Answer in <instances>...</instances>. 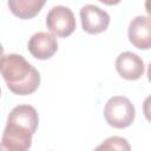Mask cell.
I'll return each instance as SVG.
<instances>
[{
    "label": "cell",
    "instance_id": "277c9868",
    "mask_svg": "<svg viewBox=\"0 0 151 151\" xmlns=\"http://www.w3.org/2000/svg\"><path fill=\"white\" fill-rule=\"evenodd\" d=\"M76 18L73 12L66 6H54L46 15V26L52 34L59 38L71 35L76 29Z\"/></svg>",
    "mask_w": 151,
    "mask_h": 151
},
{
    "label": "cell",
    "instance_id": "6da1fadb",
    "mask_svg": "<svg viewBox=\"0 0 151 151\" xmlns=\"http://www.w3.org/2000/svg\"><path fill=\"white\" fill-rule=\"evenodd\" d=\"M39 124L37 110L31 105H18L8 114L2 133L1 147L7 151H26Z\"/></svg>",
    "mask_w": 151,
    "mask_h": 151
},
{
    "label": "cell",
    "instance_id": "3957f363",
    "mask_svg": "<svg viewBox=\"0 0 151 151\" xmlns=\"http://www.w3.org/2000/svg\"><path fill=\"white\" fill-rule=\"evenodd\" d=\"M106 123L114 129H125L130 126L136 117V110L129 98L123 96L111 97L104 107Z\"/></svg>",
    "mask_w": 151,
    "mask_h": 151
},
{
    "label": "cell",
    "instance_id": "4fadbf2b",
    "mask_svg": "<svg viewBox=\"0 0 151 151\" xmlns=\"http://www.w3.org/2000/svg\"><path fill=\"white\" fill-rule=\"evenodd\" d=\"M145 11L151 17V0H145Z\"/></svg>",
    "mask_w": 151,
    "mask_h": 151
},
{
    "label": "cell",
    "instance_id": "7a4b0ae2",
    "mask_svg": "<svg viewBox=\"0 0 151 151\" xmlns=\"http://www.w3.org/2000/svg\"><path fill=\"white\" fill-rule=\"evenodd\" d=\"M0 71L8 90L14 94H31L40 85L39 72L20 54H2Z\"/></svg>",
    "mask_w": 151,
    "mask_h": 151
},
{
    "label": "cell",
    "instance_id": "7c38bea8",
    "mask_svg": "<svg viewBox=\"0 0 151 151\" xmlns=\"http://www.w3.org/2000/svg\"><path fill=\"white\" fill-rule=\"evenodd\" d=\"M98 1H100V2H103L105 5H107V6H113V5L119 4L122 0H98Z\"/></svg>",
    "mask_w": 151,
    "mask_h": 151
},
{
    "label": "cell",
    "instance_id": "9c48e42d",
    "mask_svg": "<svg viewBox=\"0 0 151 151\" xmlns=\"http://www.w3.org/2000/svg\"><path fill=\"white\" fill-rule=\"evenodd\" d=\"M47 0H8L9 11L19 19H32L41 11Z\"/></svg>",
    "mask_w": 151,
    "mask_h": 151
},
{
    "label": "cell",
    "instance_id": "5b68a950",
    "mask_svg": "<svg viewBox=\"0 0 151 151\" xmlns=\"http://www.w3.org/2000/svg\"><path fill=\"white\" fill-rule=\"evenodd\" d=\"M83 29L88 34L104 32L110 24V15L106 11L94 5H85L80 9Z\"/></svg>",
    "mask_w": 151,
    "mask_h": 151
},
{
    "label": "cell",
    "instance_id": "8fae6325",
    "mask_svg": "<svg viewBox=\"0 0 151 151\" xmlns=\"http://www.w3.org/2000/svg\"><path fill=\"white\" fill-rule=\"evenodd\" d=\"M143 113L147 119V122L151 123V96L146 97L143 103Z\"/></svg>",
    "mask_w": 151,
    "mask_h": 151
},
{
    "label": "cell",
    "instance_id": "ba28073f",
    "mask_svg": "<svg viewBox=\"0 0 151 151\" xmlns=\"http://www.w3.org/2000/svg\"><path fill=\"white\" fill-rule=\"evenodd\" d=\"M116 70L122 78L126 80H137L144 74V63L139 55L126 51L117 57Z\"/></svg>",
    "mask_w": 151,
    "mask_h": 151
},
{
    "label": "cell",
    "instance_id": "5bb4252c",
    "mask_svg": "<svg viewBox=\"0 0 151 151\" xmlns=\"http://www.w3.org/2000/svg\"><path fill=\"white\" fill-rule=\"evenodd\" d=\"M147 79H149V81L151 83V63H150L149 66H147Z\"/></svg>",
    "mask_w": 151,
    "mask_h": 151
},
{
    "label": "cell",
    "instance_id": "52a82bcc",
    "mask_svg": "<svg viewBox=\"0 0 151 151\" xmlns=\"http://www.w3.org/2000/svg\"><path fill=\"white\" fill-rule=\"evenodd\" d=\"M27 48L34 58L39 60H46L53 57V54L57 52L58 41L54 34L47 32H38L29 38Z\"/></svg>",
    "mask_w": 151,
    "mask_h": 151
},
{
    "label": "cell",
    "instance_id": "8992f818",
    "mask_svg": "<svg viewBox=\"0 0 151 151\" xmlns=\"http://www.w3.org/2000/svg\"><path fill=\"white\" fill-rule=\"evenodd\" d=\"M127 37L130 42L139 50L151 48V17L138 15L129 25Z\"/></svg>",
    "mask_w": 151,
    "mask_h": 151
},
{
    "label": "cell",
    "instance_id": "30bf717a",
    "mask_svg": "<svg viewBox=\"0 0 151 151\" xmlns=\"http://www.w3.org/2000/svg\"><path fill=\"white\" fill-rule=\"evenodd\" d=\"M97 150H130V145L125 138L113 136L97 146Z\"/></svg>",
    "mask_w": 151,
    "mask_h": 151
}]
</instances>
